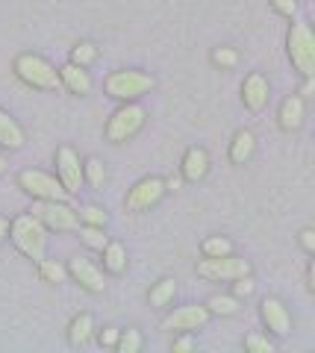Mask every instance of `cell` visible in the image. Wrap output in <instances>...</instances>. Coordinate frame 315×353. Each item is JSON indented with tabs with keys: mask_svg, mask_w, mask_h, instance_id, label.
Listing matches in <instances>:
<instances>
[{
	"mask_svg": "<svg viewBox=\"0 0 315 353\" xmlns=\"http://www.w3.org/2000/svg\"><path fill=\"white\" fill-rule=\"evenodd\" d=\"M94 59H97V44H92V41H80V44H74V48H71V59H68V62L89 68Z\"/></svg>",
	"mask_w": 315,
	"mask_h": 353,
	"instance_id": "29",
	"label": "cell"
},
{
	"mask_svg": "<svg viewBox=\"0 0 315 353\" xmlns=\"http://www.w3.org/2000/svg\"><path fill=\"white\" fill-rule=\"evenodd\" d=\"M201 253L203 256H227V253H233V241L227 236H210L201 241Z\"/></svg>",
	"mask_w": 315,
	"mask_h": 353,
	"instance_id": "26",
	"label": "cell"
},
{
	"mask_svg": "<svg viewBox=\"0 0 315 353\" xmlns=\"http://www.w3.org/2000/svg\"><path fill=\"white\" fill-rule=\"evenodd\" d=\"M230 283H233V297H251L254 289H256V283H254L251 274H245V277H236Z\"/></svg>",
	"mask_w": 315,
	"mask_h": 353,
	"instance_id": "33",
	"label": "cell"
},
{
	"mask_svg": "<svg viewBox=\"0 0 315 353\" xmlns=\"http://www.w3.org/2000/svg\"><path fill=\"white\" fill-rule=\"evenodd\" d=\"M212 62L219 65V68H236V65H238V53L233 48H215L212 50Z\"/></svg>",
	"mask_w": 315,
	"mask_h": 353,
	"instance_id": "32",
	"label": "cell"
},
{
	"mask_svg": "<svg viewBox=\"0 0 315 353\" xmlns=\"http://www.w3.org/2000/svg\"><path fill=\"white\" fill-rule=\"evenodd\" d=\"M307 292H315V265H307Z\"/></svg>",
	"mask_w": 315,
	"mask_h": 353,
	"instance_id": "39",
	"label": "cell"
},
{
	"mask_svg": "<svg viewBox=\"0 0 315 353\" xmlns=\"http://www.w3.org/2000/svg\"><path fill=\"white\" fill-rule=\"evenodd\" d=\"M39 274L45 283H65V277H68V268L65 265H59L57 259H39Z\"/></svg>",
	"mask_w": 315,
	"mask_h": 353,
	"instance_id": "27",
	"label": "cell"
},
{
	"mask_svg": "<svg viewBox=\"0 0 315 353\" xmlns=\"http://www.w3.org/2000/svg\"><path fill=\"white\" fill-rule=\"evenodd\" d=\"M245 350L247 353H274V341L263 333H251V336H245Z\"/></svg>",
	"mask_w": 315,
	"mask_h": 353,
	"instance_id": "31",
	"label": "cell"
},
{
	"mask_svg": "<svg viewBox=\"0 0 315 353\" xmlns=\"http://www.w3.org/2000/svg\"><path fill=\"white\" fill-rule=\"evenodd\" d=\"M312 92H315V77H303V83H301V88H298V94L307 101V97H312Z\"/></svg>",
	"mask_w": 315,
	"mask_h": 353,
	"instance_id": "38",
	"label": "cell"
},
{
	"mask_svg": "<svg viewBox=\"0 0 315 353\" xmlns=\"http://www.w3.org/2000/svg\"><path fill=\"white\" fill-rule=\"evenodd\" d=\"M118 333H121L118 327H106V330H101V336H97V341H101V347H115Z\"/></svg>",
	"mask_w": 315,
	"mask_h": 353,
	"instance_id": "36",
	"label": "cell"
},
{
	"mask_svg": "<svg viewBox=\"0 0 315 353\" xmlns=\"http://www.w3.org/2000/svg\"><path fill=\"white\" fill-rule=\"evenodd\" d=\"M103 268L110 274H124L127 271V248L121 241H106L103 248Z\"/></svg>",
	"mask_w": 315,
	"mask_h": 353,
	"instance_id": "21",
	"label": "cell"
},
{
	"mask_svg": "<svg viewBox=\"0 0 315 353\" xmlns=\"http://www.w3.org/2000/svg\"><path fill=\"white\" fill-rule=\"evenodd\" d=\"M59 71V83H62V88L65 92H71V94H77V97H85L92 92V74L83 68V65H74V62H65L62 68H57Z\"/></svg>",
	"mask_w": 315,
	"mask_h": 353,
	"instance_id": "15",
	"label": "cell"
},
{
	"mask_svg": "<svg viewBox=\"0 0 315 353\" xmlns=\"http://www.w3.org/2000/svg\"><path fill=\"white\" fill-rule=\"evenodd\" d=\"M12 71L21 83L36 88V92H57V88H62L59 71L45 57H39V53H18L12 62Z\"/></svg>",
	"mask_w": 315,
	"mask_h": 353,
	"instance_id": "2",
	"label": "cell"
},
{
	"mask_svg": "<svg viewBox=\"0 0 315 353\" xmlns=\"http://www.w3.org/2000/svg\"><path fill=\"white\" fill-rule=\"evenodd\" d=\"M9 239H12L15 248L32 262L48 256V227L41 224L36 215L27 212V215H18L9 221Z\"/></svg>",
	"mask_w": 315,
	"mask_h": 353,
	"instance_id": "1",
	"label": "cell"
},
{
	"mask_svg": "<svg viewBox=\"0 0 315 353\" xmlns=\"http://www.w3.org/2000/svg\"><path fill=\"white\" fill-rule=\"evenodd\" d=\"M251 274V262L236 256V253H227V256H203L198 262V277L210 280V283H230L236 277H245Z\"/></svg>",
	"mask_w": 315,
	"mask_h": 353,
	"instance_id": "6",
	"label": "cell"
},
{
	"mask_svg": "<svg viewBox=\"0 0 315 353\" xmlns=\"http://www.w3.org/2000/svg\"><path fill=\"white\" fill-rule=\"evenodd\" d=\"M94 336V315L92 312H80V315H74L71 318V324H68V341L74 347H83V345H89Z\"/></svg>",
	"mask_w": 315,
	"mask_h": 353,
	"instance_id": "19",
	"label": "cell"
},
{
	"mask_svg": "<svg viewBox=\"0 0 315 353\" xmlns=\"http://www.w3.org/2000/svg\"><path fill=\"white\" fill-rule=\"evenodd\" d=\"M254 150H256V136L251 130H238L233 141H230V162L233 165H245L247 159L254 157Z\"/></svg>",
	"mask_w": 315,
	"mask_h": 353,
	"instance_id": "20",
	"label": "cell"
},
{
	"mask_svg": "<svg viewBox=\"0 0 315 353\" xmlns=\"http://www.w3.org/2000/svg\"><path fill=\"white\" fill-rule=\"evenodd\" d=\"M68 277L74 283H80L85 292H92V294H101L106 289V280H103V271L97 268V265L89 259V256H83V253H77V256H71L68 259Z\"/></svg>",
	"mask_w": 315,
	"mask_h": 353,
	"instance_id": "12",
	"label": "cell"
},
{
	"mask_svg": "<svg viewBox=\"0 0 315 353\" xmlns=\"http://www.w3.org/2000/svg\"><path fill=\"white\" fill-rule=\"evenodd\" d=\"M271 6H274L280 15H286V18L298 15V0H271Z\"/></svg>",
	"mask_w": 315,
	"mask_h": 353,
	"instance_id": "35",
	"label": "cell"
},
{
	"mask_svg": "<svg viewBox=\"0 0 315 353\" xmlns=\"http://www.w3.org/2000/svg\"><path fill=\"white\" fill-rule=\"evenodd\" d=\"M286 50H289L292 65H295L303 77H315V36H312L309 24L295 21V24L289 27Z\"/></svg>",
	"mask_w": 315,
	"mask_h": 353,
	"instance_id": "5",
	"label": "cell"
},
{
	"mask_svg": "<svg viewBox=\"0 0 315 353\" xmlns=\"http://www.w3.org/2000/svg\"><path fill=\"white\" fill-rule=\"evenodd\" d=\"M210 309L203 303H186V306H177L174 312L165 315V321H162V330H174V333H194V330L206 327L210 321Z\"/></svg>",
	"mask_w": 315,
	"mask_h": 353,
	"instance_id": "10",
	"label": "cell"
},
{
	"mask_svg": "<svg viewBox=\"0 0 315 353\" xmlns=\"http://www.w3.org/2000/svg\"><path fill=\"white\" fill-rule=\"evenodd\" d=\"M259 318H263V324L271 336H289L292 333V315L283 301H277V297H263V303H259Z\"/></svg>",
	"mask_w": 315,
	"mask_h": 353,
	"instance_id": "13",
	"label": "cell"
},
{
	"mask_svg": "<svg viewBox=\"0 0 315 353\" xmlns=\"http://www.w3.org/2000/svg\"><path fill=\"white\" fill-rule=\"evenodd\" d=\"M24 145H27L24 127H21L6 109H0V148L3 150H21Z\"/></svg>",
	"mask_w": 315,
	"mask_h": 353,
	"instance_id": "18",
	"label": "cell"
},
{
	"mask_svg": "<svg viewBox=\"0 0 315 353\" xmlns=\"http://www.w3.org/2000/svg\"><path fill=\"white\" fill-rule=\"evenodd\" d=\"M165 180H159V176H145V180H139L133 189L127 192L124 197V206L127 212H148L150 206H156L162 197H165Z\"/></svg>",
	"mask_w": 315,
	"mask_h": 353,
	"instance_id": "9",
	"label": "cell"
},
{
	"mask_svg": "<svg viewBox=\"0 0 315 353\" xmlns=\"http://www.w3.org/2000/svg\"><path fill=\"white\" fill-rule=\"evenodd\" d=\"M18 185L32 197V201H65V197H68V192L62 189V183L57 180V176H50L45 171H36V168L21 171Z\"/></svg>",
	"mask_w": 315,
	"mask_h": 353,
	"instance_id": "8",
	"label": "cell"
},
{
	"mask_svg": "<svg viewBox=\"0 0 315 353\" xmlns=\"http://www.w3.org/2000/svg\"><path fill=\"white\" fill-rule=\"evenodd\" d=\"M203 306L210 309V315H221V318H230L242 309L238 306V297H233V294H212Z\"/></svg>",
	"mask_w": 315,
	"mask_h": 353,
	"instance_id": "23",
	"label": "cell"
},
{
	"mask_svg": "<svg viewBox=\"0 0 315 353\" xmlns=\"http://www.w3.org/2000/svg\"><path fill=\"white\" fill-rule=\"evenodd\" d=\"M83 183H89L94 192L103 189V183H106V168H103V162L97 159V157H89V159L83 162Z\"/></svg>",
	"mask_w": 315,
	"mask_h": 353,
	"instance_id": "24",
	"label": "cell"
},
{
	"mask_svg": "<svg viewBox=\"0 0 315 353\" xmlns=\"http://www.w3.org/2000/svg\"><path fill=\"white\" fill-rule=\"evenodd\" d=\"M77 215H80V224H92V227H106V221H110L106 209L94 203H85L83 209H77Z\"/></svg>",
	"mask_w": 315,
	"mask_h": 353,
	"instance_id": "30",
	"label": "cell"
},
{
	"mask_svg": "<svg viewBox=\"0 0 315 353\" xmlns=\"http://www.w3.org/2000/svg\"><path fill=\"white\" fill-rule=\"evenodd\" d=\"M57 180L62 183V189L68 194H77L83 189V162H80V153L62 145L57 148Z\"/></svg>",
	"mask_w": 315,
	"mask_h": 353,
	"instance_id": "11",
	"label": "cell"
},
{
	"mask_svg": "<svg viewBox=\"0 0 315 353\" xmlns=\"http://www.w3.org/2000/svg\"><path fill=\"white\" fill-rule=\"evenodd\" d=\"M6 168H9V159L0 153V174H6Z\"/></svg>",
	"mask_w": 315,
	"mask_h": 353,
	"instance_id": "42",
	"label": "cell"
},
{
	"mask_svg": "<svg viewBox=\"0 0 315 353\" xmlns=\"http://www.w3.org/2000/svg\"><path fill=\"white\" fill-rule=\"evenodd\" d=\"M77 233H80V239L85 241V245H89V248H94V250H103V248H106V241H110V236L103 233V227L80 224V227H77Z\"/></svg>",
	"mask_w": 315,
	"mask_h": 353,
	"instance_id": "28",
	"label": "cell"
},
{
	"mask_svg": "<svg viewBox=\"0 0 315 353\" xmlns=\"http://www.w3.org/2000/svg\"><path fill=\"white\" fill-rule=\"evenodd\" d=\"M165 189H168V192L180 189V176H171V180H165Z\"/></svg>",
	"mask_w": 315,
	"mask_h": 353,
	"instance_id": "41",
	"label": "cell"
},
{
	"mask_svg": "<svg viewBox=\"0 0 315 353\" xmlns=\"http://www.w3.org/2000/svg\"><path fill=\"white\" fill-rule=\"evenodd\" d=\"M180 171H183V180L186 183H201L206 174H210V153L203 148H189L183 153V162H180Z\"/></svg>",
	"mask_w": 315,
	"mask_h": 353,
	"instance_id": "16",
	"label": "cell"
},
{
	"mask_svg": "<svg viewBox=\"0 0 315 353\" xmlns=\"http://www.w3.org/2000/svg\"><path fill=\"white\" fill-rule=\"evenodd\" d=\"M171 350H174V353H189V350H194V339H192V333H180L177 339L171 341Z\"/></svg>",
	"mask_w": 315,
	"mask_h": 353,
	"instance_id": "34",
	"label": "cell"
},
{
	"mask_svg": "<svg viewBox=\"0 0 315 353\" xmlns=\"http://www.w3.org/2000/svg\"><path fill=\"white\" fill-rule=\"evenodd\" d=\"M174 294H177V280H174V277H165V280H159L154 289L148 292V301H150V306L165 309V306H171Z\"/></svg>",
	"mask_w": 315,
	"mask_h": 353,
	"instance_id": "22",
	"label": "cell"
},
{
	"mask_svg": "<svg viewBox=\"0 0 315 353\" xmlns=\"http://www.w3.org/2000/svg\"><path fill=\"white\" fill-rule=\"evenodd\" d=\"M142 345H145L142 333H139V330H133V327H127V330H121V333H118L115 350H118V353H139V350H142Z\"/></svg>",
	"mask_w": 315,
	"mask_h": 353,
	"instance_id": "25",
	"label": "cell"
},
{
	"mask_svg": "<svg viewBox=\"0 0 315 353\" xmlns=\"http://www.w3.org/2000/svg\"><path fill=\"white\" fill-rule=\"evenodd\" d=\"M6 239H9V218L0 215V245H3Z\"/></svg>",
	"mask_w": 315,
	"mask_h": 353,
	"instance_id": "40",
	"label": "cell"
},
{
	"mask_svg": "<svg viewBox=\"0 0 315 353\" xmlns=\"http://www.w3.org/2000/svg\"><path fill=\"white\" fill-rule=\"evenodd\" d=\"M301 245H303V250L315 253V230L312 227H303L301 230Z\"/></svg>",
	"mask_w": 315,
	"mask_h": 353,
	"instance_id": "37",
	"label": "cell"
},
{
	"mask_svg": "<svg viewBox=\"0 0 315 353\" xmlns=\"http://www.w3.org/2000/svg\"><path fill=\"white\" fill-rule=\"evenodd\" d=\"M30 215H36L48 230H59V233H68V230L80 227L77 209L68 206L65 201H32Z\"/></svg>",
	"mask_w": 315,
	"mask_h": 353,
	"instance_id": "7",
	"label": "cell"
},
{
	"mask_svg": "<svg viewBox=\"0 0 315 353\" xmlns=\"http://www.w3.org/2000/svg\"><path fill=\"white\" fill-rule=\"evenodd\" d=\"M154 85H156V80H154L150 74H145V71L118 68V71H112V74L103 80V92L110 94L112 101L127 103V101H139L142 94L154 92Z\"/></svg>",
	"mask_w": 315,
	"mask_h": 353,
	"instance_id": "3",
	"label": "cell"
},
{
	"mask_svg": "<svg viewBox=\"0 0 315 353\" xmlns=\"http://www.w3.org/2000/svg\"><path fill=\"white\" fill-rule=\"evenodd\" d=\"M303 115H307V106H303V97L301 94H289L283 103H280V112L277 121L286 132H295L303 127Z\"/></svg>",
	"mask_w": 315,
	"mask_h": 353,
	"instance_id": "17",
	"label": "cell"
},
{
	"mask_svg": "<svg viewBox=\"0 0 315 353\" xmlns=\"http://www.w3.org/2000/svg\"><path fill=\"white\" fill-rule=\"evenodd\" d=\"M145 121H148L145 106L136 103V101H127L124 106L115 109L110 121H106V141H110V145H124V141L136 139L139 132L145 130Z\"/></svg>",
	"mask_w": 315,
	"mask_h": 353,
	"instance_id": "4",
	"label": "cell"
},
{
	"mask_svg": "<svg viewBox=\"0 0 315 353\" xmlns=\"http://www.w3.org/2000/svg\"><path fill=\"white\" fill-rule=\"evenodd\" d=\"M268 97H271V85H268V77L251 71L242 83V103L251 109V112H263L268 106Z\"/></svg>",
	"mask_w": 315,
	"mask_h": 353,
	"instance_id": "14",
	"label": "cell"
}]
</instances>
